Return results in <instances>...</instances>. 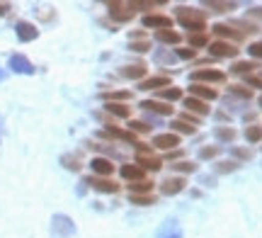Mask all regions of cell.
Listing matches in <instances>:
<instances>
[{"label":"cell","instance_id":"cell-17","mask_svg":"<svg viewBox=\"0 0 262 238\" xmlns=\"http://www.w3.org/2000/svg\"><path fill=\"white\" fill-rule=\"evenodd\" d=\"M107 129H104V136H112V139H122V141L126 143H134L136 146V134H131V132H124V129H119L117 124H104Z\"/></svg>","mask_w":262,"mask_h":238},{"label":"cell","instance_id":"cell-52","mask_svg":"<svg viewBox=\"0 0 262 238\" xmlns=\"http://www.w3.org/2000/svg\"><path fill=\"white\" fill-rule=\"evenodd\" d=\"M5 78H8V73H5V71H3V68H0V83H3V80H5Z\"/></svg>","mask_w":262,"mask_h":238},{"label":"cell","instance_id":"cell-45","mask_svg":"<svg viewBox=\"0 0 262 238\" xmlns=\"http://www.w3.org/2000/svg\"><path fill=\"white\" fill-rule=\"evenodd\" d=\"M156 61H158V63H172V61H175V56H172V54H168V51H158V54H156Z\"/></svg>","mask_w":262,"mask_h":238},{"label":"cell","instance_id":"cell-16","mask_svg":"<svg viewBox=\"0 0 262 238\" xmlns=\"http://www.w3.org/2000/svg\"><path fill=\"white\" fill-rule=\"evenodd\" d=\"M153 146H158V148H163V151H170V148H175V146H180V136L178 134H158L156 139H153Z\"/></svg>","mask_w":262,"mask_h":238},{"label":"cell","instance_id":"cell-41","mask_svg":"<svg viewBox=\"0 0 262 238\" xmlns=\"http://www.w3.org/2000/svg\"><path fill=\"white\" fill-rule=\"evenodd\" d=\"M206 5H209V8H214L216 12H228V10L235 8V3H219V0H209Z\"/></svg>","mask_w":262,"mask_h":238},{"label":"cell","instance_id":"cell-9","mask_svg":"<svg viewBox=\"0 0 262 238\" xmlns=\"http://www.w3.org/2000/svg\"><path fill=\"white\" fill-rule=\"evenodd\" d=\"M156 238H182V226H180V221H175V219L163 221V226L158 229Z\"/></svg>","mask_w":262,"mask_h":238},{"label":"cell","instance_id":"cell-15","mask_svg":"<svg viewBox=\"0 0 262 238\" xmlns=\"http://www.w3.org/2000/svg\"><path fill=\"white\" fill-rule=\"evenodd\" d=\"M172 83H170L168 76H153V78H146V80H141L139 90H165V88H170Z\"/></svg>","mask_w":262,"mask_h":238},{"label":"cell","instance_id":"cell-39","mask_svg":"<svg viewBox=\"0 0 262 238\" xmlns=\"http://www.w3.org/2000/svg\"><path fill=\"white\" fill-rule=\"evenodd\" d=\"M129 132H131V134H146V132H150V124L131 119V122H129Z\"/></svg>","mask_w":262,"mask_h":238},{"label":"cell","instance_id":"cell-37","mask_svg":"<svg viewBox=\"0 0 262 238\" xmlns=\"http://www.w3.org/2000/svg\"><path fill=\"white\" fill-rule=\"evenodd\" d=\"M189 44H192V49L209 47V37L206 34H189Z\"/></svg>","mask_w":262,"mask_h":238},{"label":"cell","instance_id":"cell-46","mask_svg":"<svg viewBox=\"0 0 262 238\" xmlns=\"http://www.w3.org/2000/svg\"><path fill=\"white\" fill-rule=\"evenodd\" d=\"M194 49H178V56L180 58H185V61H189V58H194Z\"/></svg>","mask_w":262,"mask_h":238},{"label":"cell","instance_id":"cell-47","mask_svg":"<svg viewBox=\"0 0 262 238\" xmlns=\"http://www.w3.org/2000/svg\"><path fill=\"white\" fill-rule=\"evenodd\" d=\"M248 51H250V54H253L255 58H260V54H262V44H260V41H253V44H250V49H248Z\"/></svg>","mask_w":262,"mask_h":238},{"label":"cell","instance_id":"cell-7","mask_svg":"<svg viewBox=\"0 0 262 238\" xmlns=\"http://www.w3.org/2000/svg\"><path fill=\"white\" fill-rule=\"evenodd\" d=\"M110 15H112L117 22H129L134 17V8H131V3H110Z\"/></svg>","mask_w":262,"mask_h":238},{"label":"cell","instance_id":"cell-44","mask_svg":"<svg viewBox=\"0 0 262 238\" xmlns=\"http://www.w3.org/2000/svg\"><path fill=\"white\" fill-rule=\"evenodd\" d=\"M131 51H136V54H146V51H148L150 49V44L148 41H136V44H131Z\"/></svg>","mask_w":262,"mask_h":238},{"label":"cell","instance_id":"cell-11","mask_svg":"<svg viewBox=\"0 0 262 238\" xmlns=\"http://www.w3.org/2000/svg\"><path fill=\"white\" fill-rule=\"evenodd\" d=\"M185 185H187L185 178H168V180L160 182V192L168 194V197H172V194H180V192L185 190Z\"/></svg>","mask_w":262,"mask_h":238},{"label":"cell","instance_id":"cell-27","mask_svg":"<svg viewBox=\"0 0 262 238\" xmlns=\"http://www.w3.org/2000/svg\"><path fill=\"white\" fill-rule=\"evenodd\" d=\"M61 165H63L66 170L78 172V170H80V158H78V156H73V153H63V156H61Z\"/></svg>","mask_w":262,"mask_h":238},{"label":"cell","instance_id":"cell-4","mask_svg":"<svg viewBox=\"0 0 262 238\" xmlns=\"http://www.w3.org/2000/svg\"><path fill=\"white\" fill-rule=\"evenodd\" d=\"M8 68L12 71V73H22V76H34V71H37V68L32 66V61H29L27 56H22V54L10 56Z\"/></svg>","mask_w":262,"mask_h":238},{"label":"cell","instance_id":"cell-29","mask_svg":"<svg viewBox=\"0 0 262 238\" xmlns=\"http://www.w3.org/2000/svg\"><path fill=\"white\" fill-rule=\"evenodd\" d=\"M131 93L126 90H114V93H102V100L104 102H124V100H129Z\"/></svg>","mask_w":262,"mask_h":238},{"label":"cell","instance_id":"cell-43","mask_svg":"<svg viewBox=\"0 0 262 238\" xmlns=\"http://www.w3.org/2000/svg\"><path fill=\"white\" fill-rule=\"evenodd\" d=\"M245 83H248L250 88H255V90H260V88H262V80H260V76H257V73H253V76H245Z\"/></svg>","mask_w":262,"mask_h":238},{"label":"cell","instance_id":"cell-8","mask_svg":"<svg viewBox=\"0 0 262 238\" xmlns=\"http://www.w3.org/2000/svg\"><path fill=\"white\" fill-rule=\"evenodd\" d=\"M141 25L143 27H153L156 32L158 29H172V17H168V15H146L141 19Z\"/></svg>","mask_w":262,"mask_h":238},{"label":"cell","instance_id":"cell-34","mask_svg":"<svg viewBox=\"0 0 262 238\" xmlns=\"http://www.w3.org/2000/svg\"><path fill=\"white\" fill-rule=\"evenodd\" d=\"M245 139H248L250 143H260V139H262L260 126H257V124H253V126H248V129H245Z\"/></svg>","mask_w":262,"mask_h":238},{"label":"cell","instance_id":"cell-19","mask_svg":"<svg viewBox=\"0 0 262 238\" xmlns=\"http://www.w3.org/2000/svg\"><path fill=\"white\" fill-rule=\"evenodd\" d=\"M136 165H139L141 170H160L163 168V163H160V158H156V156H136Z\"/></svg>","mask_w":262,"mask_h":238},{"label":"cell","instance_id":"cell-38","mask_svg":"<svg viewBox=\"0 0 262 238\" xmlns=\"http://www.w3.org/2000/svg\"><path fill=\"white\" fill-rule=\"evenodd\" d=\"M241 168L235 161H221V163H216V172H235Z\"/></svg>","mask_w":262,"mask_h":238},{"label":"cell","instance_id":"cell-33","mask_svg":"<svg viewBox=\"0 0 262 238\" xmlns=\"http://www.w3.org/2000/svg\"><path fill=\"white\" fill-rule=\"evenodd\" d=\"M172 170H175V172H194L196 170V163H192V161H178V163H172Z\"/></svg>","mask_w":262,"mask_h":238},{"label":"cell","instance_id":"cell-3","mask_svg":"<svg viewBox=\"0 0 262 238\" xmlns=\"http://www.w3.org/2000/svg\"><path fill=\"white\" fill-rule=\"evenodd\" d=\"M226 73L219 71V68H202V71H194L192 73V83H224Z\"/></svg>","mask_w":262,"mask_h":238},{"label":"cell","instance_id":"cell-23","mask_svg":"<svg viewBox=\"0 0 262 238\" xmlns=\"http://www.w3.org/2000/svg\"><path fill=\"white\" fill-rule=\"evenodd\" d=\"M122 178L131 182H139V180H143V170H141L139 165H134V163H126V165H122Z\"/></svg>","mask_w":262,"mask_h":238},{"label":"cell","instance_id":"cell-50","mask_svg":"<svg viewBox=\"0 0 262 238\" xmlns=\"http://www.w3.org/2000/svg\"><path fill=\"white\" fill-rule=\"evenodd\" d=\"M10 8H12L10 3H0V17H3V15H8V12H10Z\"/></svg>","mask_w":262,"mask_h":238},{"label":"cell","instance_id":"cell-40","mask_svg":"<svg viewBox=\"0 0 262 238\" xmlns=\"http://www.w3.org/2000/svg\"><path fill=\"white\" fill-rule=\"evenodd\" d=\"M231 95L241 97V100H250V97H253V90H248V88H243V85H231Z\"/></svg>","mask_w":262,"mask_h":238},{"label":"cell","instance_id":"cell-21","mask_svg":"<svg viewBox=\"0 0 262 238\" xmlns=\"http://www.w3.org/2000/svg\"><path fill=\"white\" fill-rule=\"evenodd\" d=\"M119 76L129 78V80H139V78L146 76V66H143V63H136V66H124L122 71H119Z\"/></svg>","mask_w":262,"mask_h":238},{"label":"cell","instance_id":"cell-12","mask_svg":"<svg viewBox=\"0 0 262 238\" xmlns=\"http://www.w3.org/2000/svg\"><path fill=\"white\" fill-rule=\"evenodd\" d=\"M90 168H93V172L97 175V178H107V175H112L114 172V163L110 161V158H93L90 161Z\"/></svg>","mask_w":262,"mask_h":238},{"label":"cell","instance_id":"cell-28","mask_svg":"<svg viewBox=\"0 0 262 238\" xmlns=\"http://www.w3.org/2000/svg\"><path fill=\"white\" fill-rule=\"evenodd\" d=\"M255 68H260L257 63H253V61H238V63H233V73H243V76H250L253 73Z\"/></svg>","mask_w":262,"mask_h":238},{"label":"cell","instance_id":"cell-32","mask_svg":"<svg viewBox=\"0 0 262 238\" xmlns=\"http://www.w3.org/2000/svg\"><path fill=\"white\" fill-rule=\"evenodd\" d=\"M219 153H221L219 146H204V148H199V158H202V161H211V158H216Z\"/></svg>","mask_w":262,"mask_h":238},{"label":"cell","instance_id":"cell-48","mask_svg":"<svg viewBox=\"0 0 262 238\" xmlns=\"http://www.w3.org/2000/svg\"><path fill=\"white\" fill-rule=\"evenodd\" d=\"M182 122H187V124H192V126H194V124H199V117H194V115H189V112H185V115H182Z\"/></svg>","mask_w":262,"mask_h":238},{"label":"cell","instance_id":"cell-31","mask_svg":"<svg viewBox=\"0 0 262 238\" xmlns=\"http://www.w3.org/2000/svg\"><path fill=\"white\" fill-rule=\"evenodd\" d=\"M170 126H172V134L178 132V134H189V136L194 134V126H192V124H187V122H182V119H178V122H172Z\"/></svg>","mask_w":262,"mask_h":238},{"label":"cell","instance_id":"cell-51","mask_svg":"<svg viewBox=\"0 0 262 238\" xmlns=\"http://www.w3.org/2000/svg\"><path fill=\"white\" fill-rule=\"evenodd\" d=\"M168 158H170V161H172V158H180V151H170Z\"/></svg>","mask_w":262,"mask_h":238},{"label":"cell","instance_id":"cell-42","mask_svg":"<svg viewBox=\"0 0 262 238\" xmlns=\"http://www.w3.org/2000/svg\"><path fill=\"white\" fill-rule=\"evenodd\" d=\"M231 153H233L235 158H241V161H250V151H248V148H241V146H231Z\"/></svg>","mask_w":262,"mask_h":238},{"label":"cell","instance_id":"cell-20","mask_svg":"<svg viewBox=\"0 0 262 238\" xmlns=\"http://www.w3.org/2000/svg\"><path fill=\"white\" fill-rule=\"evenodd\" d=\"M104 112H110V115L119 117V119H126L131 115L129 105H124V102H104Z\"/></svg>","mask_w":262,"mask_h":238},{"label":"cell","instance_id":"cell-10","mask_svg":"<svg viewBox=\"0 0 262 238\" xmlns=\"http://www.w3.org/2000/svg\"><path fill=\"white\" fill-rule=\"evenodd\" d=\"M141 110L146 112H153V115H172L175 107L168 105V102H158V100H141Z\"/></svg>","mask_w":262,"mask_h":238},{"label":"cell","instance_id":"cell-30","mask_svg":"<svg viewBox=\"0 0 262 238\" xmlns=\"http://www.w3.org/2000/svg\"><path fill=\"white\" fill-rule=\"evenodd\" d=\"M131 204H139V207H150V204H156V197L153 194H129Z\"/></svg>","mask_w":262,"mask_h":238},{"label":"cell","instance_id":"cell-2","mask_svg":"<svg viewBox=\"0 0 262 238\" xmlns=\"http://www.w3.org/2000/svg\"><path fill=\"white\" fill-rule=\"evenodd\" d=\"M75 233V221L66 214H56L51 219V236L54 238H71Z\"/></svg>","mask_w":262,"mask_h":238},{"label":"cell","instance_id":"cell-5","mask_svg":"<svg viewBox=\"0 0 262 238\" xmlns=\"http://www.w3.org/2000/svg\"><path fill=\"white\" fill-rule=\"evenodd\" d=\"M83 185H90L93 190L104 192V194H114V192L119 190V185H117V182L107 180V178H97V175H93V178H83Z\"/></svg>","mask_w":262,"mask_h":238},{"label":"cell","instance_id":"cell-22","mask_svg":"<svg viewBox=\"0 0 262 238\" xmlns=\"http://www.w3.org/2000/svg\"><path fill=\"white\" fill-rule=\"evenodd\" d=\"M211 29H214L216 34H219V37L233 39V41H241V39H243V34H241L238 29H233V27H231V25H214V27H211Z\"/></svg>","mask_w":262,"mask_h":238},{"label":"cell","instance_id":"cell-35","mask_svg":"<svg viewBox=\"0 0 262 238\" xmlns=\"http://www.w3.org/2000/svg\"><path fill=\"white\" fill-rule=\"evenodd\" d=\"M231 27H243V32H260V27H257V25H253V22H248V19H233V22H231ZM243 32H241V34H243Z\"/></svg>","mask_w":262,"mask_h":238},{"label":"cell","instance_id":"cell-18","mask_svg":"<svg viewBox=\"0 0 262 238\" xmlns=\"http://www.w3.org/2000/svg\"><path fill=\"white\" fill-rule=\"evenodd\" d=\"M185 107H187V112L192 115L194 112L196 117H206L209 115V107H206V102H202V100H196V97H185Z\"/></svg>","mask_w":262,"mask_h":238},{"label":"cell","instance_id":"cell-13","mask_svg":"<svg viewBox=\"0 0 262 238\" xmlns=\"http://www.w3.org/2000/svg\"><path fill=\"white\" fill-rule=\"evenodd\" d=\"M189 93H192V97H196V100H202V102H211V100H216V97H219V93H216L214 88H209V85H199V83H192V88H189Z\"/></svg>","mask_w":262,"mask_h":238},{"label":"cell","instance_id":"cell-26","mask_svg":"<svg viewBox=\"0 0 262 238\" xmlns=\"http://www.w3.org/2000/svg\"><path fill=\"white\" fill-rule=\"evenodd\" d=\"M150 190H153V182L148 180H139L129 185V194H150Z\"/></svg>","mask_w":262,"mask_h":238},{"label":"cell","instance_id":"cell-36","mask_svg":"<svg viewBox=\"0 0 262 238\" xmlns=\"http://www.w3.org/2000/svg\"><path fill=\"white\" fill-rule=\"evenodd\" d=\"M180 97H182V90L175 88V85H170V88L163 90V100H168V102H175V100H180Z\"/></svg>","mask_w":262,"mask_h":238},{"label":"cell","instance_id":"cell-6","mask_svg":"<svg viewBox=\"0 0 262 238\" xmlns=\"http://www.w3.org/2000/svg\"><path fill=\"white\" fill-rule=\"evenodd\" d=\"M209 54L216 58H233L238 54V49L231 41H211L209 44Z\"/></svg>","mask_w":262,"mask_h":238},{"label":"cell","instance_id":"cell-1","mask_svg":"<svg viewBox=\"0 0 262 238\" xmlns=\"http://www.w3.org/2000/svg\"><path fill=\"white\" fill-rule=\"evenodd\" d=\"M175 15H178V22H180V25H182L185 29H189V34H192V32H194V34H204L206 22H204V12H202V10L180 5Z\"/></svg>","mask_w":262,"mask_h":238},{"label":"cell","instance_id":"cell-25","mask_svg":"<svg viewBox=\"0 0 262 238\" xmlns=\"http://www.w3.org/2000/svg\"><path fill=\"white\" fill-rule=\"evenodd\" d=\"M214 136L221 143H231L235 139V129H231V126H216V129H214Z\"/></svg>","mask_w":262,"mask_h":238},{"label":"cell","instance_id":"cell-53","mask_svg":"<svg viewBox=\"0 0 262 238\" xmlns=\"http://www.w3.org/2000/svg\"><path fill=\"white\" fill-rule=\"evenodd\" d=\"M0 139H3V117H0Z\"/></svg>","mask_w":262,"mask_h":238},{"label":"cell","instance_id":"cell-14","mask_svg":"<svg viewBox=\"0 0 262 238\" xmlns=\"http://www.w3.org/2000/svg\"><path fill=\"white\" fill-rule=\"evenodd\" d=\"M15 32H17L19 41H34L39 37V29L32 25V22H17L15 25Z\"/></svg>","mask_w":262,"mask_h":238},{"label":"cell","instance_id":"cell-24","mask_svg":"<svg viewBox=\"0 0 262 238\" xmlns=\"http://www.w3.org/2000/svg\"><path fill=\"white\" fill-rule=\"evenodd\" d=\"M156 39H158L160 44H180V41H182V37H180L175 29H158V32H156Z\"/></svg>","mask_w":262,"mask_h":238},{"label":"cell","instance_id":"cell-49","mask_svg":"<svg viewBox=\"0 0 262 238\" xmlns=\"http://www.w3.org/2000/svg\"><path fill=\"white\" fill-rule=\"evenodd\" d=\"M199 182H202V185H206V187H214V185H216V180L211 178V175H202V178H199Z\"/></svg>","mask_w":262,"mask_h":238}]
</instances>
